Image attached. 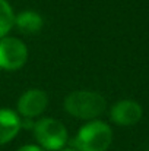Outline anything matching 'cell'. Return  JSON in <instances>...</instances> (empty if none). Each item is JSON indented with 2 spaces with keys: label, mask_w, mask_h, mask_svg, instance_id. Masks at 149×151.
<instances>
[{
  "label": "cell",
  "mask_w": 149,
  "mask_h": 151,
  "mask_svg": "<svg viewBox=\"0 0 149 151\" xmlns=\"http://www.w3.org/2000/svg\"><path fill=\"white\" fill-rule=\"evenodd\" d=\"M111 141V128L101 120H92L78 131L72 144L76 151H107Z\"/></svg>",
  "instance_id": "obj_1"
},
{
  "label": "cell",
  "mask_w": 149,
  "mask_h": 151,
  "mask_svg": "<svg viewBox=\"0 0 149 151\" xmlns=\"http://www.w3.org/2000/svg\"><path fill=\"white\" fill-rule=\"evenodd\" d=\"M105 99L94 91H73L64 99V109L79 119H95L105 111Z\"/></svg>",
  "instance_id": "obj_2"
},
{
  "label": "cell",
  "mask_w": 149,
  "mask_h": 151,
  "mask_svg": "<svg viewBox=\"0 0 149 151\" xmlns=\"http://www.w3.org/2000/svg\"><path fill=\"white\" fill-rule=\"evenodd\" d=\"M34 137L41 145V148L48 151L61 150L67 142V129L66 126L53 117H44L38 122H35L34 128Z\"/></svg>",
  "instance_id": "obj_3"
},
{
  "label": "cell",
  "mask_w": 149,
  "mask_h": 151,
  "mask_svg": "<svg viewBox=\"0 0 149 151\" xmlns=\"http://www.w3.org/2000/svg\"><path fill=\"white\" fill-rule=\"evenodd\" d=\"M28 59V49L24 41L4 37L0 40V68L4 70H16L25 65Z\"/></svg>",
  "instance_id": "obj_4"
},
{
  "label": "cell",
  "mask_w": 149,
  "mask_h": 151,
  "mask_svg": "<svg viewBox=\"0 0 149 151\" xmlns=\"http://www.w3.org/2000/svg\"><path fill=\"white\" fill-rule=\"evenodd\" d=\"M48 104V97L41 90H29L21 96L18 101V111L26 119L41 114Z\"/></svg>",
  "instance_id": "obj_5"
},
{
  "label": "cell",
  "mask_w": 149,
  "mask_h": 151,
  "mask_svg": "<svg viewBox=\"0 0 149 151\" xmlns=\"http://www.w3.org/2000/svg\"><path fill=\"white\" fill-rule=\"evenodd\" d=\"M111 120L121 126H130L140 120L142 107L139 103L133 100H121L115 103L110 111Z\"/></svg>",
  "instance_id": "obj_6"
},
{
  "label": "cell",
  "mask_w": 149,
  "mask_h": 151,
  "mask_svg": "<svg viewBox=\"0 0 149 151\" xmlns=\"http://www.w3.org/2000/svg\"><path fill=\"white\" fill-rule=\"evenodd\" d=\"M21 126L22 122L15 111L9 109H0V145L12 141L18 135Z\"/></svg>",
  "instance_id": "obj_7"
},
{
  "label": "cell",
  "mask_w": 149,
  "mask_h": 151,
  "mask_svg": "<svg viewBox=\"0 0 149 151\" xmlns=\"http://www.w3.org/2000/svg\"><path fill=\"white\" fill-rule=\"evenodd\" d=\"M15 27L18 28L19 32L26 35L38 34L43 28V18L37 12L25 10L15 16Z\"/></svg>",
  "instance_id": "obj_8"
},
{
  "label": "cell",
  "mask_w": 149,
  "mask_h": 151,
  "mask_svg": "<svg viewBox=\"0 0 149 151\" xmlns=\"http://www.w3.org/2000/svg\"><path fill=\"white\" fill-rule=\"evenodd\" d=\"M15 25V13L6 0H0V40L7 37V32Z\"/></svg>",
  "instance_id": "obj_9"
},
{
  "label": "cell",
  "mask_w": 149,
  "mask_h": 151,
  "mask_svg": "<svg viewBox=\"0 0 149 151\" xmlns=\"http://www.w3.org/2000/svg\"><path fill=\"white\" fill-rule=\"evenodd\" d=\"M18 151H46V150L41 148V147H38V145H24Z\"/></svg>",
  "instance_id": "obj_10"
},
{
  "label": "cell",
  "mask_w": 149,
  "mask_h": 151,
  "mask_svg": "<svg viewBox=\"0 0 149 151\" xmlns=\"http://www.w3.org/2000/svg\"><path fill=\"white\" fill-rule=\"evenodd\" d=\"M61 151H76L75 148H66V150H61Z\"/></svg>",
  "instance_id": "obj_11"
}]
</instances>
